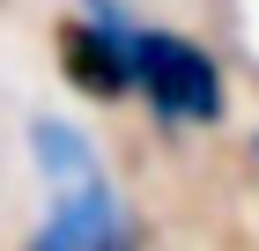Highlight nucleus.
<instances>
[{
    "label": "nucleus",
    "mask_w": 259,
    "mask_h": 251,
    "mask_svg": "<svg viewBox=\"0 0 259 251\" xmlns=\"http://www.w3.org/2000/svg\"><path fill=\"white\" fill-rule=\"evenodd\" d=\"M45 170V229L30 236V251H141V222L126 214L119 185L104 177L97 148L67 126V118H37L30 126Z\"/></svg>",
    "instance_id": "nucleus-1"
},
{
    "label": "nucleus",
    "mask_w": 259,
    "mask_h": 251,
    "mask_svg": "<svg viewBox=\"0 0 259 251\" xmlns=\"http://www.w3.org/2000/svg\"><path fill=\"white\" fill-rule=\"evenodd\" d=\"M134 89L156 118H178V126H215L230 104L222 67L178 30H134Z\"/></svg>",
    "instance_id": "nucleus-2"
},
{
    "label": "nucleus",
    "mask_w": 259,
    "mask_h": 251,
    "mask_svg": "<svg viewBox=\"0 0 259 251\" xmlns=\"http://www.w3.org/2000/svg\"><path fill=\"white\" fill-rule=\"evenodd\" d=\"M97 15L104 22H89V15H67L60 22V74L74 81L81 96L111 104V96L134 89V30L141 22H119L111 0H97Z\"/></svg>",
    "instance_id": "nucleus-3"
},
{
    "label": "nucleus",
    "mask_w": 259,
    "mask_h": 251,
    "mask_svg": "<svg viewBox=\"0 0 259 251\" xmlns=\"http://www.w3.org/2000/svg\"><path fill=\"white\" fill-rule=\"evenodd\" d=\"M252 148H259V140H252Z\"/></svg>",
    "instance_id": "nucleus-4"
}]
</instances>
